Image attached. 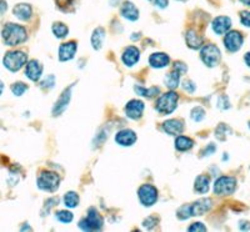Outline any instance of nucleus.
<instances>
[{
  "mask_svg": "<svg viewBox=\"0 0 250 232\" xmlns=\"http://www.w3.org/2000/svg\"><path fill=\"white\" fill-rule=\"evenodd\" d=\"M1 40L6 46H18L28 40V31L21 24L8 21L1 28Z\"/></svg>",
  "mask_w": 250,
  "mask_h": 232,
  "instance_id": "1",
  "label": "nucleus"
},
{
  "mask_svg": "<svg viewBox=\"0 0 250 232\" xmlns=\"http://www.w3.org/2000/svg\"><path fill=\"white\" fill-rule=\"evenodd\" d=\"M28 55L21 50H10L3 58V65L10 73H18L25 66Z\"/></svg>",
  "mask_w": 250,
  "mask_h": 232,
  "instance_id": "2",
  "label": "nucleus"
},
{
  "mask_svg": "<svg viewBox=\"0 0 250 232\" xmlns=\"http://www.w3.org/2000/svg\"><path fill=\"white\" fill-rule=\"evenodd\" d=\"M178 100H179V97L175 91L170 90L168 93L163 94L156 100V113H159L160 115H169V114L174 113V110L178 106Z\"/></svg>",
  "mask_w": 250,
  "mask_h": 232,
  "instance_id": "3",
  "label": "nucleus"
},
{
  "mask_svg": "<svg viewBox=\"0 0 250 232\" xmlns=\"http://www.w3.org/2000/svg\"><path fill=\"white\" fill-rule=\"evenodd\" d=\"M37 185L43 191L54 193V191L59 189L60 177L57 173H53V171H43L38 176Z\"/></svg>",
  "mask_w": 250,
  "mask_h": 232,
  "instance_id": "4",
  "label": "nucleus"
},
{
  "mask_svg": "<svg viewBox=\"0 0 250 232\" xmlns=\"http://www.w3.org/2000/svg\"><path fill=\"white\" fill-rule=\"evenodd\" d=\"M236 178L233 176H220L214 182V193L218 196H229L236 190Z\"/></svg>",
  "mask_w": 250,
  "mask_h": 232,
  "instance_id": "5",
  "label": "nucleus"
},
{
  "mask_svg": "<svg viewBox=\"0 0 250 232\" xmlns=\"http://www.w3.org/2000/svg\"><path fill=\"white\" fill-rule=\"evenodd\" d=\"M200 58H202L203 62L208 68H215L219 65L220 59H222V53L219 50V48L214 44H208L202 48L200 51Z\"/></svg>",
  "mask_w": 250,
  "mask_h": 232,
  "instance_id": "6",
  "label": "nucleus"
},
{
  "mask_svg": "<svg viewBox=\"0 0 250 232\" xmlns=\"http://www.w3.org/2000/svg\"><path fill=\"white\" fill-rule=\"evenodd\" d=\"M103 224H104V221L97 210L89 209L86 217H84L79 222V227L84 231H99L102 230Z\"/></svg>",
  "mask_w": 250,
  "mask_h": 232,
  "instance_id": "7",
  "label": "nucleus"
},
{
  "mask_svg": "<svg viewBox=\"0 0 250 232\" xmlns=\"http://www.w3.org/2000/svg\"><path fill=\"white\" fill-rule=\"evenodd\" d=\"M138 197L143 206L151 207L158 201V190L153 185H142L138 190Z\"/></svg>",
  "mask_w": 250,
  "mask_h": 232,
  "instance_id": "8",
  "label": "nucleus"
},
{
  "mask_svg": "<svg viewBox=\"0 0 250 232\" xmlns=\"http://www.w3.org/2000/svg\"><path fill=\"white\" fill-rule=\"evenodd\" d=\"M243 43H244V38H243L242 33H239L236 30L228 31L224 37V45L225 49L230 53H236L242 49Z\"/></svg>",
  "mask_w": 250,
  "mask_h": 232,
  "instance_id": "9",
  "label": "nucleus"
},
{
  "mask_svg": "<svg viewBox=\"0 0 250 232\" xmlns=\"http://www.w3.org/2000/svg\"><path fill=\"white\" fill-rule=\"evenodd\" d=\"M12 14L19 21H29L33 18V6L28 3H18L13 6Z\"/></svg>",
  "mask_w": 250,
  "mask_h": 232,
  "instance_id": "10",
  "label": "nucleus"
},
{
  "mask_svg": "<svg viewBox=\"0 0 250 232\" xmlns=\"http://www.w3.org/2000/svg\"><path fill=\"white\" fill-rule=\"evenodd\" d=\"M145 105L142 100H130L128 104L125 105V115L128 116L129 119L131 120H138L143 116V113H144Z\"/></svg>",
  "mask_w": 250,
  "mask_h": 232,
  "instance_id": "11",
  "label": "nucleus"
},
{
  "mask_svg": "<svg viewBox=\"0 0 250 232\" xmlns=\"http://www.w3.org/2000/svg\"><path fill=\"white\" fill-rule=\"evenodd\" d=\"M25 77H28L30 81H39L43 75V65L40 64L38 60H29L25 64Z\"/></svg>",
  "mask_w": 250,
  "mask_h": 232,
  "instance_id": "12",
  "label": "nucleus"
},
{
  "mask_svg": "<svg viewBox=\"0 0 250 232\" xmlns=\"http://www.w3.org/2000/svg\"><path fill=\"white\" fill-rule=\"evenodd\" d=\"M71 90H73V85H70L68 89H65V90L62 91V95L59 97V99L55 102L54 108H53V115L60 116L66 110L71 99Z\"/></svg>",
  "mask_w": 250,
  "mask_h": 232,
  "instance_id": "13",
  "label": "nucleus"
},
{
  "mask_svg": "<svg viewBox=\"0 0 250 232\" xmlns=\"http://www.w3.org/2000/svg\"><path fill=\"white\" fill-rule=\"evenodd\" d=\"M137 139V134L130 129H123V130L118 131L117 135H115V142L123 147L131 146V145L135 144Z\"/></svg>",
  "mask_w": 250,
  "mask_h": 232,
  "instance_id": "14",
  "label": "nucleus"
},
{
  "mask_svg": "<svg viewBox=\"0 0 250 232\" xmlns=\"http://www.w3.org/2000/svg\"><path fill=\"white\" fill-rule=\"evenodd\" d=\"M140 60V50L137 46H128L123 51L122 61L125 66L131 68V66L137 65Z\"/></svg>",
  "mask_w": 250,
  "mask_h": 232,
  "instance_id": "15",
  "label": "nucleus"
},
{
  "mask_svg": "<svg viewBox=\"0 0 250 232\" xmlns=\"http://www.w3.org/2000/svg\"><path fill=\"white\" fill-rule=\"evenodd\" d=\"M231 28V19L229 17H216L211 23V29L216 35H225Z\"/></svg>",
  "mask_w": 250,
  "mask_h": 232,
  "instance_id": "16",
  "label": "nucleus"
},
{
  "mask_svg": "<svg viewBox=\"0 0 250 232\" xmlns=\"http://www.w3.org/2000/svg\"><path fill=\"white\" fill-rule=\"evenodd\" d=\"M120 15H122L124 19L129 20V21H137L139 19V9L135 6V4L126 0L123 3V5L120 6Z\"/></svg>",
  "mask_w": 250,
  "mask_h": 232,
  "instance_id": "17",
  "label": "nucleus"
},
{
  "mask_svg": "<svg viewBox=\"0 0 250 232\" xmlns=\"http://www.w3.org/2000/svg\"><path fill=\"white\" fill-rule=\"evenodd\" d=\"M78 50V44L75 41H68V43H62L59 46V60L60 61H69V60L74 59L75 54Z\"/></svg>",
  "mask_w": 250,
  "mask_h": 232,
  "instance_id": "18",
  "label": "nucleus"
},
{
  "mask_svg": "<svg viewBox=\"0 0 250 232\" xmlns=\"http://www.w3.org/2000/svg\"><path fill=\"white\" fill-rule=\"evenodd\" d=\"M213 206V201L210 198H200L198 201L190 205V215L191 216H203L208 211H210Z\"/></svg>",
  "mask_w": 250,
  "mask_h": 232,
  "instance_id": "19",
  "label": "nucleus"
},
{
  "mask_svg": "<svg viewBox=\"0 0 250 232\" xmlns=\"http://www.w3.org/2000/svg\"><path fill=\"white\" fill-rule=\"evenodd\" d=\"M163 129L168 135L178 136L184 130V122L179 119H169L163 124Z\"/></svg>",
  "mask_w": 250,
  "mask_h": 232,
  "instance_id": "20",
  "label": "nucleus"
},
{
  "mask_svg": "<svg viewBox=\"0 0 250 232\" xmlns=\"http://www.w3.org/2000/svg\"><path fill=\"white\" fill-rule=\"evenodd\" d=\"M170 62V58L165 53H153L149 57V65L154 69L167 68Z\"/></svg>",
  "mask_w": 250,
  "mask_h": 232,
  "instance_id": "21",
  "label": "nucleus"
},
{
  "mask_svg": "<svg viewBox=\"0 0 250 232\" xmlns=\"http://www.w3.org/2000/svg\"><path fill=\"white\" fill-rule=\"evenodd\" d=\"M185 41H187V45L194 50L203 46V38L195 30H188L185 33Z\"/></svg>",
  "mask_w": 250,
  "mask_h": 232,
  "instance_id": "22",
  "label": "nucleus"
},
{
  "mask_svg": "<svg viewBox=\"0 0 250 232\" xmlns=\"http://www.w3.org/2000/svg\"><path fill=\"white\" fill-rule=\"evenodd\" d=\"M210 189V177L207 175H199L195 178V182H194V190L195 193H207Z\"/></svg>",
  "mask_w": 250,
  "mask_h": 232,
  "instance_id": "23",
  "label": "nucleus"
},
{
  "mask_svg": "<svg viewBox=\"0 0 250 232\" xmlns=\"http://www.w3.org/2000/svg\"><path fill=\"white\" fill-rule=\"evenodd\" d=\"M104 40H105V30L104 28H97L93 31V35H91V45L93 49L95 50H100L104 44Z\"/></svg>",
  "mask_w": 250,
  "mask_h": 232,
  "instance_id": "24",
  "label": "nucleus"
},
{
  "mask_svg": "<svg viewBox=\"0 0 250 232\" xmlns=\"http://www.w3.org/2000/svg\"><path fill=\"white\" fill-rule=\"evenodd\" d=\"M194 146V141L190 139V137H188V136H183V135H178L175 139V149L178 151H189L190 149H193Z\"/></svg>",
  "mask_w": 250,
  "mask_h": 232,
  "instance_id": "25",
  "label": "nucleus"
},
{
  "mask_svg": "<svg viewBox=\"0 0 250 232\" xmlns=\"http://www.w3.org/2000/svg\"><path fill=\"white\" fill-rule=\"evenodd\" d=\"M134 91L137 93V95H140L143 97H148V99H151V97H156L158 94L160 93V89L156 88V86H151V88H144V86L135 85L134 86Z\"/></svg>",
  "mask_w": 250,
  "mask_h": 232,
  "instance_id": "26",
  "label": "nucleus"
},
{
  "mask_svg": "<svg viewBox=\"0 0 250 232\" xmlns=\"http://www.w3.org/2000/svg\"><path fill=\"white\" fill-rule=\"evenodd\" d=\"M164 84H165V86H167L168 89H170V90L176 89L180 84V74L175 70H173V71H170L169 74H167V77H165V79H164Z\"/></svg>",
  "mask_w": 250,
  "mask_h": 232,
  "instance_id": "27",
  "label": "nucleus"
},
{
  "mask_svg": "<svg viewBox=\"0 0 250 232\" xmlns=\"http://www.w3.org/2000/svg\"><path fill=\"white\" fill-rule=\"evenodd\" d=\"M51 31L55 35V38H58V39H64V38L68 37L69 28L64 23L57 21V23H54L53 26H51Z\"/></svg>",
  "mask_w": 250,
  "mask_h": 232,
  "instance_id": "28",
  "label": "nucleus"
},
{
  "mask_svg": "<svg viewBox=\"0 0 250 232\" xmlns=\"http://www.w3.org/2000/svg\"><path fill=\"white\" fill-rule=\"evenodd\" d=\"M62 201H64L65 207H68V209H74V207H77L78 205H79L80 198L77 193H74V191H69V193H66L65 195H64Z\"/></svg>",
  "mask_w": 250,
  "mask_h": 232,
  "instance_id": "29",
  "label": "nucleus"
},
{
  "mask_svg": "<svg viewBox=\"0 0 250 232\" xmlns=\"http://www.w3.org/2000/svg\"><path fill=\"white\" fill-rule=\"evenodd\" d=\"M233 133V130H231L228 125L225 124H220L216 128L215 130V136H216V139L220 140V141H224L225 139H227V136L228 135H230V134Z\"/></svg>",
  "mask_w": 250,
  "mask_h": 232,
  "instance_id": "30",
  "label": "nucleus"
},
{
  "mask_svg": "<svg viewBox=\"0 0 250 232\" xmlns=\"http://www.w3.org/2000/svg\"><path fill=\"white\" fill-rule=\"evenodd\" d=\"M10 90H12L13 95H15V97H23L25 91H28V85L23 81H17L12 84Z\"/></svg>",
  "mask_w": 250,
  "mask_h": 232,
  "instance_id": "31",
  "label": "nucleus"
},
{
  "mask_svg": "<svg viewBox=\"0 0 250 232\" xmlns=\"http://www.w3.org/2000/svg\"><path fill=\"white\" fill-rule=\"evenodd\" d=\"M55 218L62 224H70L73 221V213L68 210H60V211L55 213Z\"/></svg>",
  "mask_w": 250,
  "mask_h": 232,
  "instance_id": "32",
  "label": "nucleus"
},
{
  "mask_svg": "<svg viewBox=\"0 0 250 232\" xmlns=\"http://www.w3.org/2000/svg\"><path fill=\"white\" fill-rule=\"evenodd\" d=\"M190 117L195 122L203 121V120H204V117H205V110L202 108V106H196V108H194L193 110H191Z\"/></svg>",
  "mask_w": 250,
  "mask_h": 232,
  "instance_id": "33",
  "label": "nucleus"
},
{
  "mask_svg": "<svg viewBox=\"0 0 250 232\" xmlns=\"http://www.w3.org/2000/svg\"><path fill=\"white\" fill-rule=\"evenodd\" d=\"M57 4L62 12H70L74 8L75 0H57Z\"/></svg>",
  "mask_w": 250,
  "mask_h": 232,
  "instance_id": "34",
  "label": "nucleus"
},
{
  "mask_svg": "<svg viewBox=\"0 0 250 232\" xmlns=\"http://www.w3.org/2000/svg\"><path fill=\"white\" fill-rule=\"evenodd\" d=\"M176 216L179 220H188L189 217H191L190 215V206H182L178 213H176Z\"/></svg>",
  "mask_w": 250,
  "mask_h": 232,
  "instance_id": "35",
  "label": "nucleus"
},
{
  "mask_svg": "<svg viewBox=\"0 0 250 232\" xmlns=\"http://www.w3.org/2000/svg\"><path fill=\"white\" fill-rule=\"evenodd\" d=\"M40 85L43 89H51L55 85V77L54 75H48L43 81L40 82Z\"/></svg>",
  "mask_w": 250,
  "mask_h": 232,
  "instance_id": "36",
  "label": "nucleus"
},
{
  "mask_svg": "<svg viewBox=\"0 0 250 232\" xmlns=\"http://www.w3.org/2000/svg\"><path fill=\"white\" fill-rule=\"evenodd\" d=\"M218 108L222 109V110H227V109L230 108V102H229V99H228L227 95H222V97H219Z\"/></svg>",
  "mask_w": 250,
  "mask_h": 232,
  "instance_id": "37",
  "label": "nucleus"
},
{
  "mask_svg": "<svg viewBox=\"0 0 250 232\" xmlns=\"http://www.w3.org/2000/svg\"><path fill=\"white\" fill-rule=\"evenodd\" d=\"M183 89H184L187 93L193 94L194 91H195L196 85L194 84V81H191V80L188 79V80H184V81H183Z\"/></svg>",
  "mask_w": 250,
  "mask_h": 232,
  "instance_id": "38",
  "label": "nucleus"
},
{
  "mask_svg": "<svg viewBox=\"0 0 250 232\" xmlns=\"http://www.w3.org/2000/svg\"><path fill=\"white\" fill-rule=\"evenodd\" d=\"M156 224H158V218L150 216V217H148L146 220H144V222H143V226H144L145 229L151 230L153 227L156 226Z\"/></svg>",
  "mask_w": 250,
  "mask_h": 232,
  "instance_id": "39",
  "label": "nucleus"
},
{
  "mask_svg": "<svg viewBox=\"0 0 250 232\" xmlns=\"http://www.w3.org/2000/svg\"><path fill=\"white\" fill-rule=\"evenodd\" d=\"M240 23L247 28H250V12L240 13Z\"/></svg>",
  "mask_w": 250,
  "mask_h": 232,
  "instance_id": "40",
  "label": "nucleus"
},
{
  "mask_svg": "<svg viewBox=\"0 0 250 232\" xmlns=\"http://www.w3.org/2000/svg\"><path fill=\"white\" fill-rule=\"evenodd\" d=\"M215 151H216L215 145L209 144V145H207V147H205L204 150L202 151V156H210V155H213Z\"/></svg>",
  "mask_w": 250,
  "mask_h": 232,
  "instance_id": "41",
  "label": "nucleus"
},
{
  "mask_svg": "<svg viewBox=\"0 0 250 232\" xmlns=\"http://www.w3.org/2000/svg\"><path fill=\"white\" fill-rule=\"evenodd\" d=\"M174 70L178 71V73H179L180 75H182V74L187 73V71H188V66L185 65L184 62L178 61V62H175V64H174Z\"/></svg>",
  "mask_w": 250,
  "mask_h": 232,
  "instance_id": "42",
  "label": "nucleus"
},
{
  "mask_svg": "<svg viewBox=\"0 0 250 232\" xmlns=\"http://www.w3.org/2000/svg\"><path fill=\"white\" fill-rule=\"evenodd\" d=\"M188 231H207V227H205L202 222H195V224L190 225V227L188 229Z\"/></svg>",
  "mask_w": 250,
  "mask_h": 232,
  "instance_id": "43",
  "label": "nucleus"
},
{
  "mask_svg": "<svg viewBox=\"0 0 250 232\" xmlns=\"http://www.w3.org/2000/svg\"><path fill=\"white\" fill-rule=\"evenodd\" d=\"M9 9V4L6 0H0V15H4L6 14Z\"/></svg>",
  "mask_w": 250,
  "mask_h": 232,
  "instance_id": "44",
  "label": "nucleus"
},
{
  "mask_svg": "<svg viewBox=\"0 0 250 232\" xmlns=\"http://www.w3.org/2000/svg\"><path fill=\"white\" fill-rule=\"evenodd\" d=\"M154 5L160 9H165L169 5V0H153Z\"/></svg>",
  "mask_w": 250,
  "mask_h": 232,
  "instance_id": "45",
  "label": "nucleus"
},
{
  "mask_svg": "<svg viewBox=\"0 0 250 232\" xmlns=\"http://www.w3.org/2000/svg\"><path fill=\"white\" fill-rule=\"evenodd\" d=\"M239 229L250 230V222H248V221H240V224H239Z\"/></svg>",
  "mask_w": 250,
  "mask_h": 232,
  "instance_id": "46",
  "label": "nucleus"
},
{
  "mask_svg": "<svg viewBox=\"0 0 250 232\" xmlns=\"http://www.w3.org/2000/svg\"><path fill=\"white\" fill-rule=\"evenodd\" d=\"M244 61H245V64H247V65L250 68V51H249V53H247V54H245Z\"/></svg>",
  "mask_w": 250,
  "mask_h": 232,
  "instance_id": "47",
  "label": "nucleus"
},
{
  "mask_svg": "<svg viewBox=\"0 0 250 232\" xmlns=\"http://www.w3.org/2000/svg\"><path fill=\"white\" fill-rule=\"evenodd\" d=\"M4 89H5V85H4V82L1 81V80H0V97H1V95H3Z\"/></svg>",
  "mask_w": 250,
  "mask_h": 232,
  "instance_id": "48",
  "label": "nucleus"
},
{
  "mask_svg": "<svg viewBox=\"0 0 250 232\" xmlns=\"http://www.w3.org/2000/svg\"><path fill=\"white\" fill-rule=\"evenodd\" d=\"M240 3H243L245 6H249L250 8V0H240Z\"/></svg>",
  "mask_w": 250,
  "mask_h": 232,
  "instance_id": "49",
  "label": "nucleus"
},
{
  "mask_svg": "<svg viewBox=\"0 0 250 232\" xmlns=\"http://www.w3.org/2000/svg\"><path fill=\"white\" fill-rule=\"evenodd\" d=\"M178 1H184V0H178Z\"/></svg>",
  "mask_w": 250,
  "mask_h": 232,
  "instance_id": "50",
  "label": "nucleus"
},
{
  "mask_svg": "<svg viewBox=\"0 0 250 232\" xmlns=\"http://www.w3.org/2000/svg\"><path fill=\"white\" fill-rule=\"evenodd\" d=\"M249 129H250V121H249Z\"/></svg>",
  "mask_w": 250,
  "mask_h": 232,
  "instance_id": "51",
  "label": "nucleus"
}]
</instances>
